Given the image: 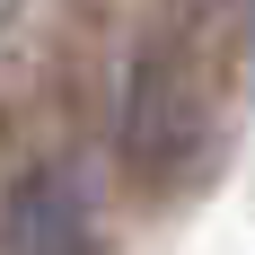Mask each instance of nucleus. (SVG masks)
Returning a JSON list of instances; mask_svg holds the SVG:
<instances>
[{"instance_id":"f257e3e1","label":"nucleus","mask_w":255,"mask_h":255,"mask_svg":"<svg viewBox=\"0 0 255 255\" xmlns=\"http://www.w3.org/2000/svg\"><path fill=\"white\" fill-rule=\"evenodd\" d=\"M185 141H194V97H185V79L167 71V62H141L132 88H124V158L141 176H158V167H176Z\"/></svg>"},{"instance_id":"f03ea898","label":"nucleus","mask_w":255,"mask_h":255,"mask_svg":"<svg viewBox=\"0 0 255 255\" xmlns=\"http://www.w3.org/2000/svg\"><path fill=\"white\" fill-rule=\"evenodd\" d=\"M9 255H88V194L79 176H26L9 203Z\"/></svg>"}]
</instances>
